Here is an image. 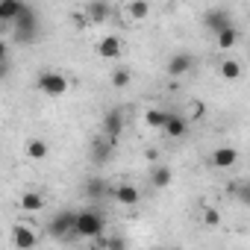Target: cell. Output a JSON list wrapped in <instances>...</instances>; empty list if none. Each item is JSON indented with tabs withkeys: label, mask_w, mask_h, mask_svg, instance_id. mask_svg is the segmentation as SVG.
I'll return each instance as SVG.
<instances>
[{
	"label": "cell",
	"mask_w": 250,
	"mask_h": 250,
	"mask_svg": "<svg viewBox=\"0 0 250 250\" xmlns=\"http://www.w3.org/2000/svg\"><path fill=\"white\" fill-rule=\"evenodd\" d=\"M109 186L103 180H85V197L88 200H97V197H109Z\"/></svg>",
	"instance_id": "cell-20"
},
{
	"label": "cell",
	"mask_w": 250,
	"mask_h": 250,
	"mask_svg": "<svg viewBox=\"0 0 250 250\" xmlns=\"http://www.w3.org/2000/svg\"><path fill=\"white\" fill-rule=\"evenodd\" d=\"M18 206H21L24 212H42V209H44V197H42L39 191H24L21 200H18Z\"/></svg>",
	"instance_id": "cell-18"
},
{
	"label": "cell",
	"mask_w": 250,
	"mask_h": 250,
	"mask_svg": "<svg viewBox=\"0 0 250 250\" xmlns=\"http://www.w3.org/2000/svg\"><path fill=\"white\" fill-rule=\"evenodd\" d=\"M74 218H77V212H71V209L59 212V215L47 224V232H50L53 238H77V235H74Z\"/></svg>",
	"instance_id": "cell-4"
},
{
	"label": "cell",
	"mask_w": 250,
	"mask_h": 250,
	"mask_svg": "<svg viewBox=\"0 0 250 250\" xmlns=\"http://www.w3.org/2000/svg\"><path fill=\"white\" fill-rule=\"evenodd\" d=\"M109 194H112V197H115V203H121V206H136V203L142 200L139 188H136V186H130V183H121V186H115Z\"/></svg>",
	"instance_id": "cell-7"
},
{
	"label": "cell",
	"mask_w": 250,
	"mask_h": 250,
	"mask_svg": "<svg viewBox=\"0 0 250 250\" xmlns=\"http://www.w3.org/2000/svg\"><path fill=\"white\" fill-rule=\"evenodd\" d=\"M109 83H112L115 88H127V85L133 83V74H130L127 68H118V71L112 74V80H109Z\"/></svg>",
	"instance_id": "cell-24"
},
{
	"label": "cell",
	"mask_w": 250,
	"mask_h": 250,
	"mask_svg": "<svg viewBox=\"0 0 250 250\" xmlns=\"http://www.w3.org/2000/svg\"><path fill=\"white\" fill-rule=\"evenodd\" d=\"M194 68V56L191 53H174L171 59H168V74L177 80V77H186L188 71Z\"/></svg>",
	"instance_id": "cell-8"
},
{
	"label": "cell",
	"mask_w": 250,
	"mask_h": 250,
	"mask_svg": "<svg viewBox=\"0 0 250 250\" xmlns=\"http://www.w3.org/2000/svg\"><path fill=\"white\" fill-rule=\"evenodd\" d=\"M36 88L47 97H62L68 91V77L59 74V71H42L39 80H36Z\"/></svg>",
	"instance_id": "cell-3"
},
{
	"label": "cell",
	"mask_w": 250,
	"mask_h": 250,
	"mask_svg": "<svg viewBox=\"0 0 250 250\" xmlns=\"http://www.w3.org/2000/svg\"><path fill=\"white\" fill-rule=\"evenodd\" d=\"M221 77H224L227 83H235V80L241 77V62H235V59L221 62Z\"/></svg>",
	"instance_id": "cell-23"
},
{
	"label": "cell",
	"mask_w": 250,
	"mask_h": 250,
	"mask_svg": "<svg viewBox=\"0 0 250 250\" xmlns=\"http://www.w3.org/2000/svg\"><path fill=\"white\" fill-rule=\"evenodd\" d=\"M200 221H203V227H221V215H218V209H212V206H203Z\"/></svg>",
	"instance_id": "cell-25"
},
{
	"label": "cell",
	"mask_w": 250,
	"mask_h": 250,
	"mask_svg": "<svg viewBox=\"0 0 250 250\" xmlns=\"http://www.w3.org/2000/svg\"><path fill=\"white\" fill-rule=\"evenodd\" d=\"M106 229V218L97 209H83L74 218V235L77 238H97Z\"/></svg>",
	"instance_id": "cell-2"
},
{
	"label": "cell",
	"mask_w": 250,
	"mask_h": 250,
	"mask_svg": "<svg viewBox=\"0 0 250 250\" xmlns=\"http://www.w3.org/2000/svg\"><path fill=\"white\" fill-rule=\"evenodd\" d=\"M121 53H124V44H121L118 36H106V39L97 42V56H100V59L115 62V59H121Z\"/></svg>",
	"instance_id": "cell-5"
},
{
	"label": "cell",
	"mask_w": 250,
	"mask_h": 250,
	"mask_svg": "<svg viewBox=\"0 0 250 250\" xmlns=\"http://www.w3.org/2000/svg\"><path fill=\"white\" fill-rule=\"evenodd\" d=\"M171 180H174V174H171V168H168V165H156V168H153V174H150V183H153L156 188H168V186H171Z\"/></svg>",
	"instance_id": "cell-19"
},
{
	"label": "cell",
	"mask_w": 250,
	"mask_h": 250,
	"mask_svg": "<svg viewBox=\"0 0 250 250\" xmlns=\"http://www.w3.org/2000/svg\"><path fill=\"white\" fill-rule=\"evenodd\" d=\"M218 36V47L221 50H229V47H235L238 44V39H241V33L235 30V24H229V27H224L221 33H215Z\"/></svg>",
	"instance_id": "cell-16"
},
{
	"label": "cell",
	"mask_w": 250,
	"mask_h": 250,
	"mask_svg": "<svg viewBox=\"0 0 250 250\" xmlns=\"http://www.w3.org/2000/svg\"><path fill=\"white\" fill-rule=\"evenodd\" d=\"M112 139H97L94 142V147H91V159H94V165H103V162H109V156H112Z\"/></svg>",
	"instance_id": "cell-14"
},
{
	"label": "cell",
	"mask_w": 250,
	"mask_h": 250,
	"mask_svg": "<svg viewBox=\"0 0 250 250\" xmlns=\"http://www.w3.org/2000/svg\"><path fill=\"white\" fill-rule=\"evenodd\" d=\"M21 6H24V0H0V24H12Z\"/></svg>",
	"instance_id": "cell-15"
},
{
	"label": "cell",
	"mask_w": 250,
	"mask_h": 250,
	"mask_svg": "<svg viewBox=\"0 0 250 250\" xmlns=\"http://www.w3.org/2000/svg\"><path fill=\"white\" fill-rule=\"evenodd\" d=\"M235 162H238V150H235V147H218V150L212 153V165L221 168V171L232 168Z\"/></svg>",
	"instance_id": "cell-12"
},
{
	"label": "cell",
	"mask_w": 250,
	"mask_h": 250,
	"mask_svg": "<svg viewBox=\"0 0 250 250\" xmlns=\"http://www.w3.org/2000/svg\"><path fill=\"white\" fill-rule=\"evenodd\" d=\"M6 77H9V62L0 59V80H6Z\"/></svg>",
	"instance_id": "cell-26"
},
{
	"label": "cell",
	"mask_w": 250,
	"mask_h": 250,
	"mask_svg": "<svg viewBox=\"0 0 250 250\" xmlns=\"http://www.w3.org/2000/svg\"><path fill=\"white\" fill-rule=\"evenodd\" d=\"M162 133H165L168 139H183V136L188 133V121H186L183 115H174V112H168V121H165Z\"/></svg>",
	"instance_id": "cell-10"
},
{
	"label": "cell",
	"mask_w": 250,
	"mask_h": 250,
	"mask_svg": "<svg viewBox=\"0 0 250 250\" xmlns=\"http://www.w3.org/2000/svg\"><path fill=\"white\" fill-rule=\"evenodd\" d=\"M103 133H106V139L118 142V136L124 133V112L121 109H109L106 112V118H103Z\"/></svg>",
	"instance_id": "cell-6"
},
{
	"label": "cell",
	"mask_w": 250,
	"mask_h": 250,
	"mask_svg": "<svg viewBox=\"0 0 250 250\" xmlns=\"http://www.w3.org/2000/svg\"><path fill=\"white\" fill-rule=\"evenodd\" d=\"M109 12H112L109 0H91V3L85 6V18H88V21H94V24L106 21V18H109Z\"/></svg>",
	"instance_id": "cell-13"
},
{
	"label": "cell",
	"mask_w": 250,
	"mask_h": 250,
	"mask_svg": "<svg viewBox=\"0 0 250 250\" xmlns=\"http://www.w3.org/2000/svg\"><path fill=\"white\" fill-rule=\"evenodd\" d=\"M145 121H147V127L162 130L165 121H168V112H165V109H147V112H145Z\"/></svg>",
	"instance_id": "cell-22"
},
{
	"label": "cell",
	"mask_w": 250,
	"mask_h": 250,
	"mask_svg": "<svg viewBox=\"0 0 250 250\" xmlns=\"http://www.w3.org/2000/svg\"><path fill=\"white\" fill-rule=\"evenodd\" d=\"M12 244L18 250H27V247H36L39 244V235L30 227H12Z\"/></svg>",
	"instance_id": "cell-11"
},
{
	"label": "cell",
	"mask_w": 250,
	"mask_h": 250,
	"mask_svg": "<svg viewBox=\"0 0 250 250\" xmlns=\"http://www.w3.org/2000/svg\"><path fill=\"white\" fill-rule=\"evenodd\" d=\"M12 39L18 44H33L39 39V15H36V9L30 3H24L21 12L12 21Z\"/></svg>",
	"instance_id": "cell-1"
},
{
	"label": "cell",
	"mask_w": 250,
	"mask_h": 250,
	"mask_svg": "<svg viewBox=\"0 0 250 250\" xmlns=\"http://www.w3.org/2000/svg\"><path fill=\"white\" fill-rule=\"evenodd\" d=\"M127 15L133 21H145L150 15V0H133V3L127 6Z\"/></svg>",
	"instance_id": "cell-21"
},
{
	"label": "cell",
	"mask_w": 250,
	"mask_h": 250,
	"mask_svg": "<svg viewBox=\"0 0 250 250\" xmlns=\"http://www.w3.org/2000/svg\"><path fill=\"white\" fill-rule=\"evenodd\" d=\"M229 24H232V18H229L227 9H209V12L203 15V27L212 30V33H221V30L229 27Z\"/></svg>",
	"instance_id": "cell-9"
},
{
	"label": "cell",
	"mask_w": 250,
	"mask_h": 250,
	"mask_svg": "<svg viewBox=\"0 0 250 250\" xmlns=\"http://www.w3.org/2000/svg\"><path fill=\"white\" fill-rule=\"evenodd\" d=\"M0 59H9V44L0 39Z\"/></svg>",
	"instance_id": "cell-27"
},
{
	"label": "cell",
	"mask_w": 250,
	"mask_h": 250,
	"mask_svg": "<svg viewBox=\"0 0 250 250\" xmlns=\"http://www.w3.org/2000/svg\"><path fill=\"white\" fill-rule=\"evenodd\" d=\"M27 156H30L33 162H42V159H47V156H50V147H47V142H44V139H30V142H27Z\"/></svg>",
	"instance_id": "cell-17"
}]
</instances>
